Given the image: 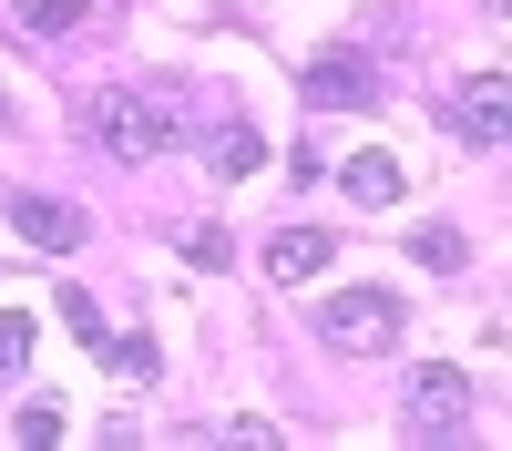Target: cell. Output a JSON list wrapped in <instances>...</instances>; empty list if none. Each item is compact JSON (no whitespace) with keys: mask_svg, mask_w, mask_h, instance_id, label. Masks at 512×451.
Returning a JSON list of instances; mask_svg holds the SVG:
<instances>
[{"mask_svg":"<svg viewBox=\"0 0 512 451\" xmlns=\"http://www.w3.org/2000/svg\"><path fill=\"white\" fill-rule=\"evenodd\" d=\"M369 103H379V62L359 41H338V52L308 62V113H369Z\"/></svg>","mask_w":512,"mask_h":451,"instance_id":"4","label":"cell"},{"mask_svg":"<svg viewBox=\"0 0 512 451\" xmlns=\"http://www.w3.org/2000/svg\"><path fill=\"white\" fill-rule=\"evenodd\" d=\"M338 185H349L359 205H390V195H400V154H379V144H369V154L338 164Z\"/></svg>","mask_w":512,"mask_h":451,"instance_id":"9","label":"cell"},{"mask_svg":"<svg viewBox=\"0 0 512 451\" xmlns=\"http://www.w3.org/2000/svg\"><path fill=\"white\" fill-rule=\"evenodd\" d=\"M93 349H103V369H113V380H154V369H164V349L144 339V328H134V339H113V328H103Z\"/></svg>","mask_w":512,"mask_h":451,"instance_id":"11","label":"cell"},{"mask_svg":"<svg viewBox=\"0 0 512 451\" xmlns=\"http://www.w3.org/2000/svg\"><path fill=\"white\" fill-rule=\"evenodd\" d=\"M400 421L420 441H461L472 431V369H451V359H410V380H400Z\"/></svg>","mask_w":512,"mask_h":451,"instance_id":"2","label":"cell"},{"mask_svg":"<svg viewBox=\"0 0 512 451\" xmlns=\"http://www.w3.org/2000/svg\"><path fill=\"white\" fill-rule=\"evenodd\" d=\"M0 205H11V226L41 246V257H72V246L93 236V226H82V205H62V195H31V185H11Z\"/></svg>","mask_w":512,"mask_h":451,"instance_id":"5","label":"cell"},{"mask_svg":"<svg viewBox=\"0 0 512 451\" xmlns=\"http://www.w3.org/2000/svg\"><path fill=\"white\" fill-rule=\"evenodd\" d=\"M195 154H205V175H216V185H246L256 164H267V134H256L246 113H226V123H205V134H195Z\"/></svg>","mask_w":512,"mask_h":451,"instance_id":"6","label":"cell"},{"mask_svg":"<svg viewBox=\"0 0 512 451\" xmlns=\"http://www.w3.org/2000/svg\"><path fill=\"white\" fill-rule=\"evenodd\" d=\"M21 359H31V318L0 308V380H21Z\"/></svg>","mask_w":512,"mask_h":451,"instance_id":"14","label":"cell"},{"mask_svg":"<svg viewBox=\"0 0 512 451\" xmlns=\"http://www.w3.org/2000/svg\"><path fill=\"white\" fill-rule=\"evenodd\" d=\"M11 441H21V451H62V400H21Z\"/></svg>","mask_w":512,"mask_h":451,"instance_id":"12","label":"cell"},{"mask_svg":"<svg viewBox=\"0 0 512 451\" xmlns=\"http://www.w3.org/2000/svg\"><path fill=\"white\" fill-rule=\"evenodd\" d=\"M410 257L441 267V277H461V267H472V236H461V226H410Z\"/></svg>","mask_w":512,"mask_h":451,"instance_id":"10","label":"cell"},{"mask_svg":"<svg viewBox=\"0 0 512 451\" xmlns=\"http://www.w3.org/2000/svg\"><path fill=\"white\" fill-rule=\"evenodd\" d=\"M502 103H512V82H502V72H482V82H461V103H451V134L492 154V144H502Z\"/></svg>","mask_w":512,"mask_h":451,"instance_id":"7","label":"cell"},{"mask_svg":"<svg viewBox=\"0 0 512 451\" xmlns=\"http://www.w3.org/2000/svg\"><path fill=\"white\" fill-rule=\"evenodd\" d=\"M400 298H390V287H338V298H318V339L328 349H379V359H390L400 349Z\"/></svg>","mask_w":512,"mask_h":451,"instance_id":"3","label":"cell"},{"mask_svg":"<svg viewBox=\"0 0 512 451\" xmlns=\"http://www.w3.org/2000/svg\"><path fill=\"white\" fill-rule=\"evenodd\" d=\"M82 123H93V144H103L113 164H154V154H175V144H185V123L164 113V103H144V93H103Z\"/></svg>","mask_w":512,"mask_h":451,"instance_id":"1","label":"cell"},{"mask_svg":"<svg viewBox=\"0 0 512 451\" xmlns=\"http://www.w3.org/2000/svg\"><path fill=\"white\" fill-rule=\"evenodd\" d=\"M21 31H31V41H62V31H82V0H21Z\"/></svg>","mask_w":512,"mask_h":451,"instance_id":"13","label":"cell"},{"mask_svg":"<svg viewBox=\"0 0 512 451\" xmlns=\"http://www.w3.org/2000/svg\"><path fill=\"white\" fill-rule=\"evenodd\" d=\"M0 123H11V103H0Z\"/></svg>","mask_w":512,"mask_h":451,"instance_id":"17","label":"cell"},{"mask_svg":"<svg viewBox=\"0 0 512 451\" xmlns=\"http://www.w3.org/2000/svg\"><path fill=\"white\" fill-rule=\"evenodd\" d=\"M226 441H236V451H277V421H256V410H236V421H226Z\"/></svg>","mask_w":512,"mask_h":451,"instance_id":"16","label":"cell"},{"mask_svg":"<svg viewBox=\"0 0 512 451\" xmlns=\"http://www.w3.org/2000/svg\"><path fill=\"white\" fill-rule=\"evenodd\" d=\"M62 328H72V339H103V308L82 298V287H62Z\"/></svg>","mask_w":512,"mask_h":451,"instance_id":"15","label":"cell"},{"mask_svg":"<svg viewBox=\"0 0 512 451\" xmlns=\"http://www.w3.org/2000/svg\"><path fill=\"white\" fill-rule=\"evenodd\" d=\"M328 257H338L328 226H277V236H267V277H277V287H308Z\"/></svg>","mask_w":512,"mask_h":451,"instance_id":"8","label":"cell"}]
</instances>
